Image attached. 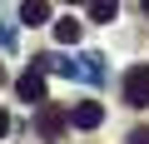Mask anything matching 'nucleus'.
I'll use <instances>...</instances> for the list:
<instances>
[{"label": "nucleus", "mask_w": 149, "mask_h": 144, "mask_svg": "<svg viewBox=\"0 0 149 144\" xmlns=\"http://www.w3.org/2000/svg\"><path fill=\"white\" fill-rule=\"evenodd\" d=\"M0 85H5V70H0Z\"/></svg>", "instance_id": "nucleus-11"}, {"label": "nucleus", "mask_w": 149, "mask_h": 144, "mask_svg": "<svg viewBox=\"0 0 149 144\" xmlns=\"http://www.w3.org/2000/svg\"><path fill=\"white\" fill-rule=\"evenodd\" d=\"M90 15H95L100 25H109V20L119 15V0H90Z\"/></svg>", "instance_id": "nucleus-7"}, {"label": "nucleus", "mask_w": 149, "mask_h": 144, "mask_svg": "<svg viewBox=\"0 0 149 144\" xmlns=\"http://www.w3.org/2000/svg\"><path fill=\"white\" fill-rule=\"evenodd\" d=\"M55 40H60V45H74V40H80V20H74V15L55 20Z\"/></svg>", "instance_id": "nucleus-6"}, {"label": "nucleus", "mask_w": 149, "mask_h": 144, "mask_svg": "<svg viewBox=\"0 0 149 144\" xmlns=\"http://www.w3.org/2000/svg\"><path fill=\"white\" fill-rule=\"evenodd\" d=\"M40 134H45V139H60V134H65V114H60L55 104H45V99H40Z\"/></svg>", "instance_id": "nucleus-4"}, {"label": "nucleus", "mask_w": 149, "mask_h": 144, "mask_svg": "<svg viewBox=\"0 0 149 144\" xmlns=\"http://www.w3.org/2000/svg\"><path fill=\"white\" fill-rule=\"evenodd\" d=\"M15 95H20L25 104H40V99H45V75H40V70H25V75L15 80Z\"/></svg>", "instance_id": "nucleus-2"}, {"label": "nucleus", "mask_w": 149, "mask_h": 144, "mask_svg": "<svg viewBox=\"0 0 149 144\" xmlns=\"http://www.w3.org/2000/svg\"><path fill=\"white\" fill-rule=\"evenodd\" d=\"M129 144H149V124H139V129L129 134Z\"/></svg>", "instance_id": "nucleus-8"}, {"label": "nucleus", "mask_w": 149, "mask_h": 144, "mask_svg": "<svg viewBox=\"0 0 149 144\" xmlns=\"http://www.w3.org/2000/svg\"><path fill=\"white\" fill-rule=\"evenodd\" d=\"M0 134H10V114L5 109H0Z\"/></svg>", "instance_id": "nucleus-9"}, {"label": "nucleus", "mask_w": 149, "mask_h": 144, "mask_svg": "<svg viewBox=\"0 0 149 144\" xmlns=\"http://www.w3.org/2000/svg\"><path fill=\"white\" fill-rule=\"evenodd\" d=\"M139 5H144V15H149V0H139Z\"/></svg>", "instance_id": "nucleus-10"}, {"label": "nucleus", "mask_w": 149, "mask_h": 144, "mask_svg": "<svg viewBox=\"0 0 149 144\" xmlns=\"http://www.w3.org/2000/svg\"><path fill=\"white\" fill-rule=\"evenodd\" d=\"M124 104L129 109H149V65H129L124 70Z\"/></svg>", "instance_id": "nucleus-1"}, {"label": "nucleus", "mask_w": 149, "mask_h": 144, "mask_svg": "<svg viewBox=\"0 0 149 144\" xmlns=\"http://www.w3.org/2000/svg\"><path fill=\"white\" fill-rule=\"evenodd\" d=\"M20 20L25 25H45L50 20V5H45V0H25V5H20Z\"/></svg>", "instance_id": "nucleus-5"}, {"label": "nucleus", "mask_w": 149, "mask_h": 144, "mask_svg": "<svg viewBox=\"0 0 149 144\" xmlns=\"http://www.w3.org/2000/svg\"><path fill=\"white\" fill-rule=\"evenodd\" d=\"M70 124H80V129H100V124H104V109H100L95 99H85V104L70 109Z\"/></svg>", "instance_id": "nucleus-3"}]
</instances>
